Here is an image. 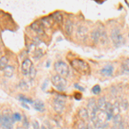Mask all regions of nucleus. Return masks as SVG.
I'll use <instances>...</instances> for the list:
<instances>
[{"instance_id":"obj_10","label":"nucleus","mask_w":129,"mask_h":129,"mask_svg":"<svg viewBox=\"0 0 129 129\" xmlns=\"http://www.w3.org/2000/svg\"><path fill=\"white\" fill-rule=\"evenodd\" d=\"M31 28H32L33 30L35 31L39 35L43 34V32H44V26L41 23V22H39V21L35 22L34 23L31 25Z\"/></svg>"},{"instance_id":"obj_8","label":"nucleus","mask_w":129,"mask_h":129,"mask_svg":"<svg viewBox=\"0 0 129 129\" xmlns=\"http://www.w3.org/2000/svg\"><path fill=\"white\" fill-rule=\"evenodd\" d=\"M34 67L33 66V63L32 61L29 59H25L23 60V62L22 63V72L24 76H27V75H29L31 69Z\"/></svg>"},{"instance_id":"obj_15","label":"nucleus","mask_w":129,"mask_h":129,"mask_svg":"<svg viewBox=\"0 0 129 129\" xmlns=\"http://www.w3.org/2000/svg\"><path fill=\"white\" fill-rule=\"evenodd\" d=\"M53 17V16H52ZM51 16H47V17H44L42 18V20L41 21V23H42V25L45 27H47V28H49V27H51L52 25L53 24V18L52 19Z\"/></svg>"},{"instance_id":"obj_4","label":"nucleus","mask_w":129,"mask_h":129,"mask_svg":"<svg viewBox=\"0 0 129 129\" xmlns=\"http://www.w3.org/2000/svg\"><path fill=\"white\" fill-rule=\"evenodd\" d=\"M52 84L59 91H64L66 88L67 85V81L63 77L59 76V75H53L52 77Z\"/></svg>"},{"instance_id":"obj_3","label":"nucleus","mask_w":129,"mask_h":129,"mask_svg":"<svg viewBox=\"0 0 129 129\" xmlns=\"http://www.w3.org/2000/svg\"><path fill=\"white\" fill-rule=\"evenodd\" d=\"M54 69L56 71V72L58 73V75L63 77L64 78H67L70 75V69L68 64L64 61H57L54 64Z\"/></svg>"},{"instance_id":"obj_24","label":"nucleus","mask_w":129,"mask_h":129,"mask_svg":"<svg viewBox=\"0 0 129 129\" xmlns=\"http://www.w3.org/2000/svg\"><path fill=\"white\" fill-rule=\"evenodd\" d=\"M35 75H36V70H35V68L33 67L32 69H31L30 73H29V76H30L31 79H34V78H35Z\"/></svg>"},{"instance_id":"obj_31","label":"nucleus","mask_w":129,"mask_h":129,"mask_svg":"<svg viewBox=\"0 0 129 129\" xmlns=\"http://www.w3.org/2000/svg\"><path fill=\"white\" fill-rule=\"evenodd\" d=\"M110 129H117V126H116V125L115 124H114L113 126L110 127Z\"/></svg>"},{"instance_id":"obj_1","label":"nucleus","mask_w":129,"mask_h":129,"mask_svg":"<svg viewBox=\"0 0 129 129\" xmlns=\"http://www.w3.org/2000/svg\"><path fill=\"white\" fill-rule=\"evenodd\" d=\"M72 68L76 71V72H79L81 74H89L90 72V67H89V64L85 62L84 60L81 59H74L71 61Z\"/></svg>"},{"instance_id":"obj_23","label":"nucleus","mask_w":129,"mask_h":129,"mask_svg":"<svg viewBox=\"0 0 129 129\" xmlns=\"http://www.w3.org/2000/svg\"><path fill=\"white\" fill-rule=\"evenodd\" d=\"M122 66H123L124 70L126 71V72H129V59H126L122 64Z\"/></svg>"},{"instance_id":"obj_5","label":"nucleus","mask_w":129,"mask_h":129,"mask_svg":"<svg viewBox=\"0 0 129 129\" xmlns=\"http://www.w3.org/2000/svg\"><path fill=\"white\" fill-rule=\"evenodd\" d=\"M110 37H111V40L113 41V44L115 47H120L121 45L124 44V37L120 33V30L119 28H113L111 31V34H110Z\"/></svg>"},{"instance_id":"obj_20","label":"nucleus","mask_w":129,"mask_h":129,"mask_svg":"<svg viewBox=\"0 0 129 129\" xmlns=\"http://www.w3.org/2000/svg\"><path fill=\"white\" fill-rule=\"evenodd\" d=\"M19 100L20 101H22V103H29V104H32L33 105V103H34V101H33L32 99H29V98H28V97H26V96H24V95H19Z\"/></svg>"},{"instance_id":"obj_16","label":"nucleus","mask_w":129,"mask_h":129,"mask_svg":"<svg viewBox=\"0 0 129 129\" xmlns=\"http://www.w3.org/2000/svg\"><path fill=\"white\" fill-rule=\"evenodd\" d=\"M14 72H15V68L12 66H8L4 70V72H5V76L7 77V78H11L14 74Z\"/></svg>"},{"instance_id":"obj_32","label":"nucleus","mask_w":129,"mask_h":129,"mask_svg":"<svg viewBox=\"0 0 129 129\" xmlns=\"http://www.w3.org/2000/svg\"><path fill=\"white\" fill-rule=\"evenodd\" d=\"M40 129H47V127H46V126H41Z\"/></svg>"},{"instance_id":"obj_26","label":"nucleus","mask_w":129,"mask_h":129,"mask_svg":"<svg viewBox=\"0 0 129 129\" xmlns=\"http://www.w3.org/2000/svg\"><path fill=\"white\" fill-rule=\"evenodd\" d=\"M20 88H22V89H28L27 84L24 82V81H22V82L20 83Z\"/></svg>"},{"instance_id":"obj_22","label":"nucleus","mask_w":129,"mask_h":129,"mask_svg":"<svg viewBox=\"0 0 129 129\" xmlns=\"http://www.w3.org/2000/svg\"><path fill=\"white\" fill-rule=\"evenodd\" d=\"M101 87L99 86V85H95L94 87L92 88V93L95 95H98L100 94V92H101Z\"/></svg>"},{"instance_id":"obj_6","label":"nucleus","mask_w":129,"mask_h":129,"mask_svg":"<svg viewBox=\"0 0 129 129\" xmlns=\"http://www.w3.org/2000/svg\"><path fill=\"white\" fill-rule=\"evenodd\" d=\"M66 108V99L64 96L58 95L53 100V109L57 114H62Z\"/></svg>"},{"instance_id":"obj_27","label":"nucleus","mask_w":129,"mask_h":129,"mask_svg":"<svg viewBox=\"0 0 129 129\" xmlns=\"http://www.w3.org/2000/svg\"><path fill=\"white\" fill-rule=\"evenodd\" d=\"M33 127H34V129H40V125H39L38 121L33 120Z\"/></svg>"},{"instance_id":"obj_17","label":"nucleus","mask_w":129,"mask_h":129,"mask_svg":"<svg viewBox=\"0 0 129 129\" xmlns=\"http://www.w3.org/2000/svg\"><path fill=\"white\" fill-rule=\"evenodd\" d=\"M8 66V58L6 56H2L0 58V71H4Z\"/></svg>"},{"instance_id":"obj_28","label":"nucleus","mask_w":129,"mask_h":129,"mask_svg":"<svg viewBox=\"0 0 129 129\" xmlns=\"http://www.w3.org/2000/svg\"><path fill=\"white\" fill-rule=\"evenodd\" d=\"M74 87H75V88H77V89H80L81 91H84V89L83 88V87L79 86V85H78V84H74Z\"/></svg>"},{"instance_id":"obj_2","label":"nucleus","mask_w":129,"mask_h":129,"mask_svg":"<svg viewBox=\"0 0 129 129\" xmlns=\"http://www.w3.org/2000/svg\"><path fill=\"white\" fill-rule=\"evenodd\" d=\"M91 38L94 42L105 44L107 42V35L103 28H97L92 31L91 33Z\"/></svg>"},{"instance_id":"obj_12","label":"nucleus","mask_w":129,"mask_h":129,"mask_svg":"<svg viewBox=\"0 0 129 129\" xmlns=\"http://www.w3.org/2000/svg\"><path fill=\"white\" fill-rule=\"evenodd\" d=\"M33 108L38 112H44L45 111V104L41 100H35L34 101V103H33Z\"/></svg>"},{"instance_id":"obj_25","label":"nucleus","mask_w":129,"mask_h":129,"mask_svg":"<svg viewBox=\"0 0 129 129\" xmlns=\"http://www.w3.org/2000/svg\"><path fill=\"white\" fill-rule=\"evenodd\" d=\"M23 126L25 128L28 127V120L27 116H24V117H23Z\"/></svg>"},{"instance_id":"obj_21","label":"nucleus","mask_w":129,"mask_h":129,"mask_svg":"<svg viewBox=\"0 0 129 129\" xmlns=\"http://www.w3.org/2000/svg\"><path fill=\"white\" fill-rule=\"evenodd\" d=\"M12 118L15 121H19V120H22V115L19 113H13L12 114Z\"/></svg>"},{"instance_id":"obj_9","label":"nucleus","mask_w":129,"mask_h":129,"mask_svg":"<svg viewBox=\"0 0 129 129\" xmlns=\"http://www.w3.org/2000/svg\"><path fill=\"white\" fill-rule=\"evenodd\" d=\"M78 114H79L80 118H81V120L84 121L85 123H89V121L90 120V115H89L88 110L84 108H82L79 112H78Z\"/></svg>"},{"instance_id":"obj_18","label":"nucleus","mask_w":129,"mask_h":129,"mask_svg":"<svg viewBox=\"0 0 129 129\" xmlns=\"http://www.w3.org/2000/svg\"><path fill=\"white\" fill-rule=\"evenodd\" d=\"M96 104H97V108H98V109L105 110L106 104H107V102H106L105 97H101L100 99H98V101L96 102Z\"/></svg>"},{"instance_id":"obj_13","label":"nucleus","mask_w":129,"mask_h":129,"mask_svg":"<svg viewBox=\"0 0 129 129\" xmlns=\"http://www.w3.org/2000/svg\"><path fill=\"white\" fill-rule=\"evenodd\" d=\"M73 22L71 20H66V22H64V31H66V35L68 36H71L72 35V32H73Z\"/></svg>"},{"instance_id":"obj_29","label":"nucleus","mask_w":129,"mask_h":129,"mask_svg":"<svg viewBox=\"0 0 129 129\" xmlns=\"http://www.w3.org/2000/svg\"><path fill=\"white\" fill-rule=\"evenodd\" d=\"M22 107H23V108H25V109H29V107H28V105H27V103H22Z\"/></svg>"},{"instance_id":"obj_33","label":"nucleus","mask_w":129,"mask_h":129,"mask_svg":"<svg viewBox=\"0 0 129 129\" xmlns=\"http://www.w3.org/2000/svg\"><path fill=\"white\" fill-rule=\"evenodd\" d=\"M2 123V116H1V114H0V124Z\"/></svg>"},{"instance_id":"obj_34","label":"nucleus","mask_w":129,"mask_h":129,"mask_svg":"<svg viewBox=\"0 0 129 129\" xmlns=\"http://www.w3.org/2000/svg\"><path fill=\"white\" fill-rule=\"evenodd\" d=\"M0 53H1V51H0Z\"/></svg>"},{"instance_id":"obj_11","label":"nucleus","mask_w":129,"mask_h":129,"mask_svg":"<svg viewBox=\"0 0 129 129\" xmlns=\"http://www.w3.org/2000/svg\"><path fill=\"white\" fill-rule=\"evenodd\" d=\"M87 34H88L87 28H85L84 26L78 27V28L77 29V36H78V38H79L80 40H84L87 37Z\"/></svg>"},{"instance_id":"obj_7","label":"nucleus","mask_w":129,"mask_h":129,"mask_svg":"<svg viewBox=\"0 0 129 129\" xmlns=\"http://www.w3.org/2000/svg\"><path fill=\"white\" fill-rule=\"evenodd\" d=\"M15 120L12 118V115L10 114H5L4 116H2V126L4 129H12L13 128V125Z\"/></svg>"},{"instance_id":"obj_30","label":"nucleus","mask_w":129,"mask_h":129,"mask_svg":"<svg viewBox=\"0 0 129 129\" xmlns=\"http://www.w3.org/2000/svg\"><path fill=\"white\" fill-rule=\"evenodd\" d=\"M46 85L47 86V80H45L44 84H43V86H42V89H45V86H46Z\"/></svg>"},{"instance_id":"obj_19","label":"nucleus","mask_w":129,"mask_h":129,"mask_svg":"<svg viewBox=\"0 0 129 129\" xmlns=\"http://www.w3.org/2000/svg\"><path fill=\"white\" fill-rule=\"evenodd\" d=\"M52 16H53V20L57 22L58 23H62V22H63V16L60 12H55V13L53 14Z\"/></svg>"},{"instance_id":"obj_14","label":"nucleus","mask_w":129,"mask_h":129,"mask_svg":"<svg viewBox=\"0 0 129 129\" xmlns=\"http://www.w3.org/2000/svg\"><path fill=\"white\" fill-rule=\"evenodd\" d=\"M113 72H114V67L112 64H107V66H104L101 70V73L103 74L106 77H110L113 74Z\"/></svg>"}]
</instances>
